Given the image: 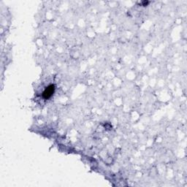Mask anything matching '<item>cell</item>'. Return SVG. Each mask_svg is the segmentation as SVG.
<instances>
[{
  "label": "cell",
  "mask_w": 187,
  "mask_h": 187,
  "mask_svg": "<svg viewBox=\"0 0 187 187\" xmlns=\"http://www.w3.org/2000/svg\"><path fill=\"white\" fill-rule=\"evenodd\" d=\"M54 90H55V88H54V85H50L49 86H48L43 92V97L45 99L50 98L51 96L54 94Z\"/></svg>",
  "instance_id": "cell-1"
}]
</instances>
